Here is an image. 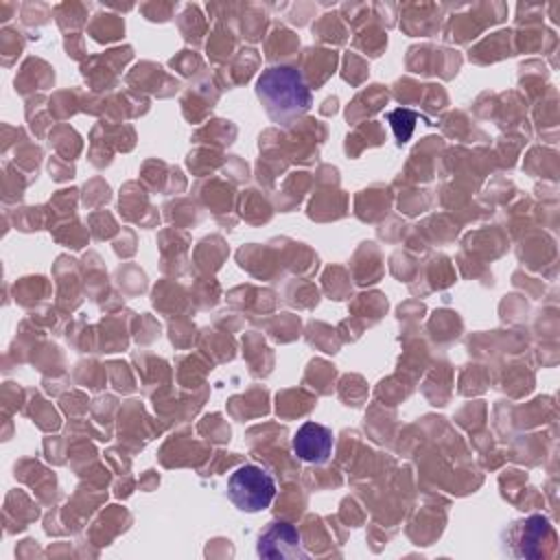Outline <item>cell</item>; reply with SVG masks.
Here are the masks:
<instances>
[{
    "mask_svg": "<svg viewBox=\"0 0 560 560\" xmlns=\"http://www.w3.org/2000/svg\"><path fill=\"white\" fill-rule=\"evenodd\" d=\"M545 529H551L547 518L542 516H532L525 521V529H523V536H521V556H529V558H536V549L534 545H540L542 542V532Z\"/></svg>",
    "mask_w": 560,
    "mask_h": 560,
    "instance_id": "obj_5",
    "label": "cell"
},
{
    "mask_svg": "<svg viewBox=\"0 0 560 560\" xmlns=\"http://www.w3.org/2000/svg\"><path fill=\"white\" fill-rule=\"evenodd\" d=\"M256 553L267 560H298L306 558V551L302 549V536L295 525L287 521H273L269 523L256 545Z\"/></svg>",
    "mask_w": 560,
    "mask_h": 560,
    "instance_id": "obj_3",
    "label": "cell"
},
{
    "mask_svg": "<svg viewBox=\"0 0 560 560\" xmlns=\"http://www.w3.org/2000/svg\"><path fill=\"white\" fill-rule=\"evenodd\" d=\"M256 96L267 116L282 127L293 125L311 109V90L293 66H269L256 79Z\"/></svg>",
    "mask_w": 560,
    "mask_h": 560,
    "instance_id": "obj_1",
    "label": "cell"
},
{
    "mask_svg": "<svg viewBox=\"0 0 560 560\" xmlns=\"http://www.w3.org/2000/svg\"><path fill=\"white\" fill-rule=\"evenodd\" d=\"M228 497L243 512H260L276 497L273 477L256 464H243L228 477Z\"/></svg>",
    "mask_w": 560,
    "mask_h": 560,
    "instance_id": "obj_2",
    "label": "cell"
},
{
    "mask_svg": "<svg viewBox=\"0 0 560 560\" xmlns=\"http://www.w3.org/2000/svg\"><path fill=\"white\" fill-rule=\"evenodd\" d=\"M293 453L308 464H324L332 453V431L317 422H304L293 435Z\"/></svg>",
    "mask_w": 560,
    "mask_h": 560,
    "instance_id": "obj_4",
    "label": "cell"
}]
</instances>
